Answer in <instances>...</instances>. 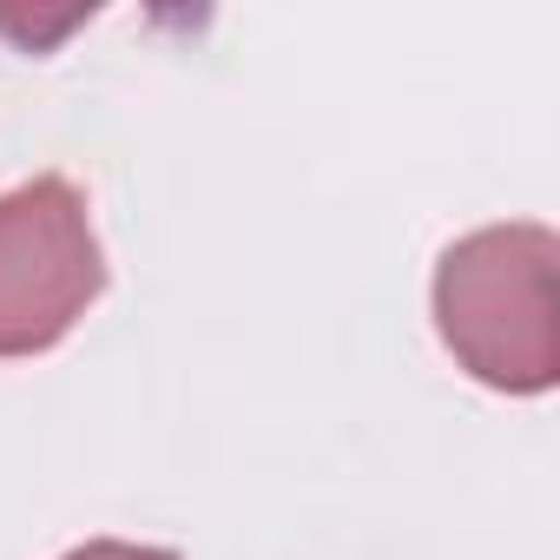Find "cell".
I'll use <instances>...</instances> for the list:
<instances>
[{
    "mask_svg": "<svg viewBox=\"0 0 560 560\" xmlns=\"http://www.w3.org/2000/svg\"><path fill=\"white\" fill-rule=\"evenodd\" d=\"M435 337L501 396L560 383V237L534 218L481 224L435 257Z\"/></svg>",
    "mask_w": 560,
    "mask_h": 560,
    "instance_id": "6da1fadb",
    "label": "cell"
},
{
    "mask_svg": "<svg viewBox=\"0 0 560 560\" xmlns=\"http://www.w3.org/2000/svg\"><path fill=\"white\" fill-rule=\"evenodd\" d=\"M60 560H178L172 547H145V540H80Z\"/></svg>",
    "mask_w": 560,
    "mask_h": 560,
    "instance_id": "277c9868",
    "label": "cell"
},
{
    "mask_svg": "<svg viewBox=\"0 0 560 560\" xmlns=\"http://www.w3.org/2000/svg\"><path fill=\"white\" fill-rule=\"evenodd\" d=\"M73 27H86V8H67V14H54V21H27V14H0V34H8V40H21V47H54V40H67Z\"/></svg>",
    "mask_w": 560,
    "mask_h": 560,
    "instance_id": "3957f363",
    "label": "cell"
},
{
    "mask_svg": "<svg viewBox=\"0 0 560 560\" xmlns=\"http://www.w3.org/2000/svg\"><path fill=\"white\" fill-rule=\"evenodd\" d=\"M106 291V250L80 185L27 178L0 191V363L54 350Z\"/></svg>",
    "mask_w": 560,
    "mask_h": 560,
    "instance_id": "7a4b0ae2",
    "label": "cell"
}]
</instances>
